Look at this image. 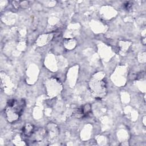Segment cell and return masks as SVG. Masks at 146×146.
Returning a JSON list of instances; mask_svg holds the SVG:
<instances>
[{
    "instance_id": "obj_1",
    "label": "cell",
    "mask_w": 146,
    "mask_h": 146,
    "mask_svg": "<svg viewBox=\"0 0 146 146\" xmlns=\"http://www.w3.org/2000/svg\"><path fill=\"white\" fill-rule=\"evenodd\" d=\"M25 103L24 100H10L6 108V114L9 121L17 120L23 111Z\"/></svg>"
},
{
    "instance_id": "obj_2",
    "label": "cell",
    "mask_w": 146,
    "mask_h": 146,
    "mask_svg": "<svg viewBox=\"0 0 146 146\" xmlns=\"http://www.w3.org/2000/svg\"><path fill=\"white\" fill-rule=\"evenodd\" d=\"M33 129L34 128L33 127V125L30 124H27L23 128V133L25 135L27 136H30L33 133Z\"/></svg>"
}]
</instances>
